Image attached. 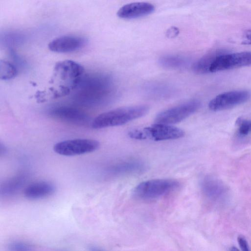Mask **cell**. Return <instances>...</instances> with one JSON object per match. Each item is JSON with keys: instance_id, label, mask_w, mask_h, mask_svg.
Segmentation results:
<instances>
[{"instance_id": "cell-17", "label": "cell", "mask_w": 251, "mask_h": 251, "mask_svg": "<svg viewBox=\"0 0 251 251\" xmlns=\"http://www.w3.org/2000/svg\"><path fill=\"white\" fill-rule=\"evenodd\" d=\"M160 64L162 67L169 68H182L186 64L184 59L177 56H165L160 59Z\"/></svg>"}, {"instance_id": "cell-16", "label": "cell", "mask_w": 251, "mask_h": 251, "mask_svg": "<svg viewBox=\"0 0 251 251\" xmlns=\"http://www.w3.org/2000/svg\"><path fill=\"white\" fill-rule=\"evenodd\" d=\"M27 176L21 174L5 182L1 187V194L4 196H11L17 193L24 185Z\"/></svg>"}, {"instance_id": "cell-11", "label": "cell", "mask_w": 251, "mask_h": 251, "mask_svg": "<svg viewBox=\"0 0 251 251\" xmlns=\"http://www.w3.org/2000/svg\"><path fill=\"white\" fill-rule=\"evenodd\" d=\"M85 45L86 40L82 37L64 36L51 41L48 45V48L54 52L68 53L80 50Z\"/></svg>"}, {"instance_id": "cell-23", "label": "cell", "mask_w": 251, "mask_h": 251, "mask_svg": "<svg viewBox=\"0 0 251 251\" xmlns=\"http://www.w3.org/2000/svg\"><path fill=\"white\" fill-rule=\"evenodd\" d=\"M90 251H104L102 249L95 246H92L90 248Z\"/></svg>"}, {"instance_id": "cell-13", "label": "cell", "mask_w": 251, "mask_h": 251, "mask_svg": "<svg viewBox=\"0 0 251 251\" xmlns=\"http://www.w3.org/2000/svg\"><path fill=\"white\" fill-rule=\"evenodd\" d=\"M56 190L55 185L49 182L40 181L28 185L24 189L25 197L29 200H37L48 197Z\"/></svg>"}, {"instance_id": "cell-15", "label": "cell", "mask_w": 251, "mask_h": 251, "mask_svg": "<svg viewBox=\"0 0 251 251\" xmlns=\"http://www.w3.org/2000/svg\"><path fill=\"white\" fill-rule=\"evenodd\" d=\"M227 52L216 50L208 53L196 62L192 66V70L197 74H205L210 73V69L216 59Z\"/></svg>"}, {"instance_id": "cell-19", "label": "cell", "mask_w": 251, "mask_h": 251, "mask_svg": "<svg viewBox=\"0 0 251 251\" xmlns=\"http://www.w3.org/2000/svg\"><path fill=\"white\" fill-rule=\"evenodd\" d=\"M238 127V132L241 136H246L251 133V120L239 118L236 121Z\"/></svg>"}, {"instance_id": "cell-10", "label": "cell", "mask_w": 251, "mask_h": 251, "mask_svg": "<svg viewBox=\"0 0 251 251\" xmlns=\"http://www.w3.org/2000/svg\"><path fill=\"white\" fill-rule=\"evenodd\" d=\"M52 117L64 122L77 125H85L89 122L90 117L82 110L70 106L55 108L50 112Z\"/></svg>"}, {"instance_id": "cell-2", "label": "cell", "mask_w": 251, "mask_h": 251, "mask_svg": "<svg viewBox=\"0 0 251 251\" xmlns=\"http://www.w3.org/2000/svg\"><path fill=\"white\" fill-rule=\"evenodd\" d=\"M111 89V81L107 77L84 75L74 91V99L82 105H97L107 99Z\"/></svg>"}, {"instance_id": "cell-20", "label": "cell", "mask_w": 251, "mask_h": 251, "mask_svg": "<svg viewBox=\"0 0 251 251\" xmlns=\"http://www.w3.org/2000/svg\"><path fill=\"white\" fill-rule=\"evenodd\" d=\"M8 251H34L29 244L22 241H14L8 246Z\"/></svg>"}, {"instance_id": "cell-6", "label": "cell", "mask_w": 251, "mask_h": 251, "mask_svg": "<svg viewBox=\"0 0 251 251\" xmlns=\"http://www.w3.org/2000/svg\"><path fill=\"white\" fill-rule=\"evenodd\" d=\"M201 106L199 100H189L160 113L155 118V122L167 125L180 123L196 113Z\"/></svg>"}, {"instance_id": "cell-14", "label": "cell", "mask_w": 251, "mask_h": 251, "mask_svg": "<svg viewBox=\"0 0 251 251\" xmlns=\"http://www.w3.org/2000/svg\"><path fill=\"white\" fill-rule=\"evenodd\" d=\"M146 166L143 162L132 160L116 163L110 167L108 171L112 175L120 176L138 173L143 172Z\"/></svg>"}, {"instance_id": "cell-9", "label": "cell", "mask_w": 251, "mask_h": 251, "mask_svg": "<svg viewBox=\"0 0 251 251\" xmlns=\"http://www.w3.org/2000/svg\"><path fill=\"white\" fill-rule=\"evenodd\" d=\"M251 66V52L225 53L219 57L210 69V73L229 70Z\"/></svg>"}, {"instance_id": "cell-24", "label": "cell", "mask_w": 251, "mask_h": 251, "mask_svg": "<svg viewBox=\"0 0 251 251\" xmlns=\"http://www.w3.org/2000/svg\"><path fill=\"white\" fill-rule=\"evenodd\" d=\"M230 251H239V250L235 247H232Z\"/></svg>"}, {"instance_id": "cell-22", "label": "cell", "mask_w": 251, "mask_h": 251, "mask_svg": "<svg viewBox=\"0 0 251 251\" xmlns=\"http://www.w3.org/2000/svg\"><path fill=\"white\" fill-rule=\"evenodd\" d=\"M241 43L244 45H251V29L248 30L244 33Z\"/></svg>"}, {"instance_id": "cell-4", "label": "cell", "mask_w": 251, "mask_h": 251, "mask_svg": "<svg viewBox=\"0 0 251 251\" xmlns=\"http://www.w3.org/2000/svg\"><path fill=\"white\" fill-rule=\"evenodd\" d=\"M185 135L184 131L172 125L155 124L143 128L130 131L129 136L132 139L156 141L179 139Z\"/></svg>"}, {"instance_id": "cell-7", "label": "cell", "mask_w": 251, "mask_h": 251, "mask_svg": "<svg viewBox=\"0 0 251 251\" xmlns=\"http://www.w3.org/2000/svg\"><path fill=\"white\" fill-rule=\"evenodd\" d=\"M100 147V143L94 139L78 138L59 142L54 146L57 154L64 156H80L93 153Z\"/></svg>"}, {"instance_id": "cell-5", "label": "cell", "mask_w": 251, "mask_h": 251, "mask_svg": "<svg viewBox=\"0 0 251 251\" xmlns=\"http://www.w3.org/2000/svg\"><path fill=\"white\" fill-rule=\"evenodd\" d=\"M180 186V183L175 179L151 180L137 185L134 190V194L141 199H154L174 192Z\"/></svg>"}, {"instance_id": "cell-8", "label": "cell", "mask_w": 251, "mask_h": 251, "mask_svg": "<svg viewBox=\"0 0 251 251\" xmlns=\"http://www.w3.org/2000/svg\"><path fill=\"white\" fill-rule=\"evenodd\" d=\"M251 96V92L245 90L224 92L212 99L208 104V108L214 112L226 110L246 102Z\"/></svg>"}, {"instance_id": "cell-12", "label": "cell", "mask_w": 251, "mask_h": 251, "mask_svg": "<svg viewBox=\"0 0 251 251\" xmlns=\"http://www.w3.org/2000/svg\"><path fill=\"white\" fill-rule=\"evenodd\" d=\"M155 10L154 6L149 3H133L123 6L118 10L117 15L122 19H136L148 16Z\"/></svg>"}, {"instance_id": "cell-21", "label": "cell", "mask_w": 251, "mask_h": 251, "mask_svg": "<svg viewBox=\"0 0 251 251\" xmlns=\"http://www.w3.org/2000/svg\"><path fill=\"white\" fill-rule=\"evenodd\" d=\"M239 245L242 251H250L248 242L245 238L239 235L237 238Z\"/></svg>"}, {"instance_id": "cell-18", "label": "cell", "mask_w": 251, "mask_h": 251, "mask_svg": "<svg viewBox=\"0 0 251 251\" xmlns=\"http://www.w3.org/2000/svg\"><path fill=\"white\" fill-rule=\"evenodd\" d=\"M18 73V70L14 65L6 61H1L0 76L1 80L4 81L11 80L15 78Z\"/></svg>"}, {"instance_id": "cell-1", "label": "cell", "mask_w": 251, "mask_h": 251, "mask_svg": "<svg viewBox=\"0 0 251 251\" xmlns=\"http://www.w3.org/2000/svg\"><path fill=\"white\" fill-rule=\"evenodd\" d=\"M84 72L83 67L74 61L66 60L57 63L50 82L54 97H61L74 92L84 76Z\"/></svg>"}, {"instance_id": "cell-3", "label": "cell", "mask_w": 251, "mask_h": 251, "mask_svg": "<svg viewBox=\"0 0 251 251\" xmlns=\"http://www.w3.org/2000/svg\"><path fill=\"white\" fill-rule=\"evenodd\" d=\"M149 111V107L143 105L117 108L98 115L92 121V127L98 130L121 126L144 116Z\"/></svg>"}]
</instances>
